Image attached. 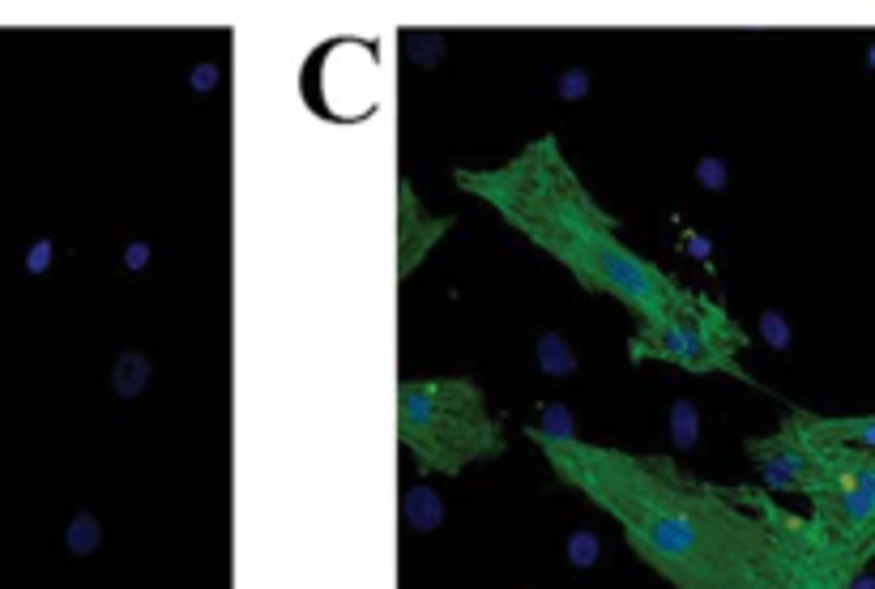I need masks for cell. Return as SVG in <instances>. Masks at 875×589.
<instances>
[{
	"label": "cell",
	"mask_w": 875,
	"mask_h": 589,
	"mask_svg": "<svg viewBox=\"0 0 875 589\" xmlns=\"http://www.w3.org/2000/svg\"><path fill=\"white\" fill-rule=\"evenodd\" d=\"M397 440L415 457L419 474H449V479L504 453V432L487 410V393L466 376L402 380Z\"/></svg>",
	"instance_id": "cell-3"
},
{
	"label": "cell",
	"mask_w": 875,
	"mask_h": 589,
	"mask_svg": "<svg viewBox=\"0 0 875 589\" xmlns=\"http://www.w3.org/2000/svg\"><path fill=\"white\" fill-rule=\"evenodd\" d=\"M850 589H875V572H871V568H863V572H858V577L850 581Z\"/></svg>",
	"instance_id": "cell-16"
},
{
	"label": "cell",
	"mask_w": 875,
	"mask_h": 589,
	"mask_svg": "<svg viewBox=\"0 0 875 589\" xmlns=\"http://www.w3.org/2000/svg\"><path fill=\"white\" fill-rule=\"evenodd\" d=\"M530 440L560 483L607 513L675 589H850L854 581L816 525L769 491L705 483L671 457L602 449L581 436Z\"/></svg>",
	"instance_id": "cell-1"
},
{
	"label": "cell",
	"mask_w": 875,
	"mask_h": 589,
	"mask_svg": "<svg viewBox=\"0 0 875 589\" xmlns=\"http://www.w3.org/2000/svg\"><path fill=\"white\" fill-rule=\"evenodd\" d=\"M69 547H73L77 555H86V551L99 547V521H94L90 513H82V517L69 525Z\"/></svg>",
	"instance_id": "cell-11"
},
{
	"label": "cell",
	"mask_w": 875,
	"mask_h": 589,
	"mask_svg": "<svg viewBox=\"0 0 875 589\" xmlns=\"http://www.w3.org/2000/svg\"><path fill=\"white\" fill-rule=\"evenodd\" d=\"M406 521L415 525V530H436V525L444 521V504H440V496L432 487H410V496H406Z\"/></svg>",
	"instance_id": "cell-6"
},
{
	"label": "cell",
	"mask_w": 875,
	"mask_h": 589,
	"mask_svg": "<svg viewBox=\"0 0 875 589\" xmlns=\"http://www.w3.org/2000/svg\"><path fill=\"white\" fill-rule=\"evenodd\" d=\"M47 261H52V244L43 240V244H35V252H30V269H35V274H39V269H43Z\"/></svg>",
	"instance_id": "cell-15"
},
{
	"label": "cell",
	"mask_w": 875,
	"mask_h": 589,
	"mask_svg": "<svg viewBox=\"0 0 875 589\" xmlns=\"http://www.w3.org/2000/svg\"><path fill=\"white\" fill-rule=\"evenodd\" d=\"M760 333H765V342H769L773 350H786V346H790V325H786L782 312H765V316H760Z\"/></svg>",
	"instance_id": "cell-13"
},
{
	"label": "cell",
	"mask_w": 875,
	"mask_h": 589,
	"mask_svg": "<svg viewBox=\"0 0 875 589\" xmlns=\"http://www.w3.org/2000/svg\"><path fill=\"white\" fill-rule=\"evenodd\" d=\"M525 432H530V436H547V440H572V436H577V423H572L568 406L551 402V406L538 410V423H530Z\"/></svg>",
	"instance_id": "cell-8"
},
{
	"label": "cell",
	"mask_w": 875,
	"mask_h": 589,
	"mask_svg": "<svg viewBox=\"0 0 875 589\" xmlns=\"http://www.w3.org/2000/svg\"><path fill=\"white\" fill-rule=\"evenodd\" d=\"M743 350H747L743 325L718 304V299L688 291V286H683V295L662 316L641 321V329L628 338L632 363L658 359V363H675V368L696 372V376L726 372L735 380H752L739 363Z\"/></svg>",
	"instance_id": "cell-4"
},
{
	"label": "cell",
	"mask_w": 875,
	"mask_h": 589,
	"mask_svg": "<svg viewBox=\"0 0 875 589\" xmlns=\"http://www.w3.org/2000/svg\"><path fill=\"white\" fill-rule=\"evenodd\" d=\"M453 231L449 214H427L410 180H397V278H410L444 235Z\"/></svg>",
	"instance_id": "cell-5"
},
{
	"label": "cell",
	"mask_w": 875,
	"mask_h": 589,
	"mask_svg": "<svg viewBox=\"0 0 875 589\" xmlns=\"http://www.w3.org/2000/svg\"><path fill=\"white\" fill-rule=\"evenodd\" d=\"M568 560L577 564V568H590L594 560H598V538L590 534V530H577L568 538Z\"/></svg>",
	"instance_id": "cell-12"
},
{
	"label": "cell",
	"mask_w": 875,
	"mask_h": 589,
	"mask_svg": "<svg viewBox=\"0 0 875 589\" xmlns=\"http://www.w3.org/2000/svg\"><path fill=\"white\" fill-rule=\"evenodd\" d=\"M696 432H700L696 406H692V402H675V406H671V440L679 444V449H692Z\"/></svg>",
	"instance_id": "cell-9"
},
{
	"label": "cell",
	"mask_w": 875,
	"mask_h": 589,
	"mask_svg": "<svg viewBox=\"0 0 875 589\" xmlns=\"http://www.w3.org/2000/svg\"><path fill=\"white\" fill-rule=\"evenodd\" d=\"M722 175H726V167L718 163V158H705V163H700V184H705V188H722L726 184Z\"/></svg>",
	"instance_id": "cell-14"
},
{
	"label": "cell",
	"mask_w": 875,
	"mask_h": 589,
	"mask_svg": "<svg viewBox=\"0 0 875 589\" xmlns=\"http://www.w3.org/2000/svg\"><path fill=\"white\" fill-rule=\"evenodd\" d=\"M461 193L487 201L508 227L555 257L585 291L611 295L641 321H654L683 295V286L619 240L615 218L594 201L560 137L543 133L496 167H457Z\"/></svg>",
	"instance_id": "cell-2"
},
{
	"label": "cell",
	"mask_w": 875,
	"mask_h": 589,
	"mask_svg": "<svg viewBox=\"0 0 875 589\" xmlns=\"http://www.w3.org/2000/svg\"><path fill=\"white\" fill-rule=\"evenodd\" d=\"M538 368L551 372V376L577 372V355H572V346L560 338V333H543V338H538Z\"/></svg>",
	"instance_id": "cell-7"
},
{
	"label": "cell",
	"mask_w": 875,
	"mask_h": 589,
	"mask_svg": "<svg viewBox=\"0 0 875 589\" xmlns=\"http://www.w3.org/2000/svg\"><path fill=\"white\" fill-rule=\"evenodd\" d=\"M146 372H150V363L141 359V355H124V359L116 363V389H120V393H137L141 380H146Z\"/></svg>",
	"instance_id": "cell-10"
}]
</instances>
